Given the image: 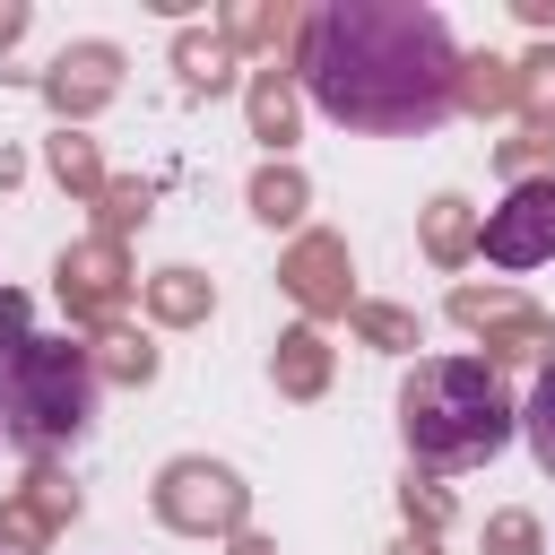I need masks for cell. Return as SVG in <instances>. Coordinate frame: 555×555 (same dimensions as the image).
<instances>
[{
  "instance_id": "1",
  "label": "cell",
  "mask_w": 555,
  "mask_h": 555,
  "mask_svg": "<svg viewBox=\"0 0 555 555\" xmlns=\"http://www.w3.org/2000/svg\"><path fill=\"white\" fill-rule=\"evenodd\" d=\"M460 43L425 0H321L304 9L295 87L364 139H416L460 113Z\"/></svg>"
},
{
  "instance_id": "2",
  "label": "cell",
  "mask_w": 555,
  "mask_h": 555,
  "mask_svg": "<svg viewBox=\"0 0 555 555\" xmlns=\"http://www.w3.org/2000/svg\"><path fill=\"white\" fill-rule=\"evenodd\" d=\"M520 434V408L486 356H425L399 382V442L408 468H477Z\"/></svg>"
},
{
  "instance_id": "3",
  "label": "cell",
  "mask_w": 555,
  "mask_h": 555,
  "mask_svg": "<svg viewBox=\"0 0 555 555\" xmlns=\"http://www.w3.org/2000/svg\"><path fill=\"white\" fill-rule=\"evenodd\" d=\"M95 356L87 338H43V330H17L0 338V434L35 460H52L61 442L87 434L95 416Z\"/></svg>"
},
{
  "instance_id": "4",
  "label": "cell",
  "mask_w": 555,
  "mask_h": 555,
  "mask_svg": "<svg viewBox=\"0 0 555 555\" xmlns=\"http://www.w3.org/2000/svg\"><path fill=\"white\" fill-rule=\"evenodd\" d=\"M147 512L173 538H243L251 529V486H243V468H225L208 451H173L147 486Z\"/></svg>"
},
{
  "instance_id": "5",
  "label": "cell",
  "mask_w": 555,
  "mask_h": 555,
  "mask_svg": "<svg viewBox=\"0 0 555 555\" xmlns=\"http://www.w3.org/2000/svg\"><path fill=\"white\" fill-rule=\"evenodd\" d=\"M52 295H61V312H69L78 330H104V321H121V304L139 295L130 243H104V234H78V243H61V260H52Z\"/></svg>"
},
{
  "instance_id": "6",
  "label": "cell",
  "mask_w": 555,
  "mask_h": 555,
  "mask_svg": "<svg viewBox=\"0 0 555 555\" xmlns=\"http://www.w3.org/2000/svg\"><path fill=\"white\" fill-rule=\"evenodd\" d=\"M278 286H286V304L321 330V321H347L356 312V251H347V234H330V225H304L286 251H278Z\"/></svg>"
},
{
  "instance_id": "7",
  "label": "cell",
  "mask_w": 555,
  "mask_h": 555,
  "mask_svg": "<svg viewBox=\"0 0 555 555\" xmlns=\"http://www.w3.org/2000/svg\"><path fill=\"white\" fill-rule=\"evenodd\" d=\"M35 95L61 113V130H87V121L121 95V43H104V35L61 43V52H52V69H35Z\"/></svg>"
},
{
  "instance_id": "8",
  "label": "cell",
  "mask_w": 555,
  "mask_h": 555,
  "mask_svg": "<svg viewBox=\"0 0 555 555\" xmlns=\"http://www.w3.org/2000/svg\"><path fill=\"white\" fill-rule=\"evenodd\" d=\"M477 251H486L494 269H538V260H555V182L503 191V208H486Z\"/></svg>"
},
{
  "instance_id": "9",
  "label": "cell",
  "mask_w": 555,
  "mask_h": 555,
  "mask_svg": "<svg viewBox=\"0 0 555 555\" xmlns=\"http://www.w3.org/2000/svg\"><path fill=\"white\" fill-rule=\"evenodd\" d=\"M217 26L234 35V52H260V69H295V43H304V9L295 0H234L217 9Z\"/></svg>"
},
{
  "instance_id": "10",
  "label": "cell",
  "mask_w": 555,
  "mask_h": 555,
  "mask_svg": "<svg viewBox=\"0 0 555 555\" xmlns=\"http://www.w3.org/2000/svg\"><path fill=\"white\" fill-rule=\"evenodd\" d=\"M173 78H182V95H225V87L251 78V69H243L234 35L208 17V26H173Z\"/></svg>"
},
{
  "instance_id": "11",
  "label": "cell",
  "mask_w": 555,
  "mask_h": 555,
  "mask_svg": "<svg viewBox=\"0 0 555 555\" xmlns=\"http://www.w3.org/2000/svg\"><path fill=\"white\" fill-rule=\"evenodd\" d=\"M243 121H251V139L269 156H286L304 139V87H295V69H251L243 78Z\"/></svg>"
},
{
  "instance_id": "12",
  "label": "cell",
  "mask_w": 555,
  "mask_h": 555,
  "mask_svg": "<svg viewBox=\"0 0 555 555\" xmlns=\"http://www.w3.org/2000/svg\"><path fill=\"white\" fill-rule=\"evenodd\" d=\"M330 373H338V347H330L312 321H295V330L269 338V382H278V399H321Z\"/></svg>"
},
{
  "instance_id": "13",
  "label": "cell",
  "mask_w": 555,
  "mask_h": 555,
  "mask_svg": "<svg viewBox=\"0 0 555 555\" xmlns=\"http://www.w3.org/2000/svg\"><path fill=\"white\" fill-rule=\"evenodd\" d=\"M139 304H147V321H156V330H199V321L217 312V278H208V269H191V260H173V269L139 278Z\"/></svg>"
},
{
  "instance_id": "14",
  "label": "cell",
  "mask_w": 555,
  "mask_h": 555,
  "mask_svg": "<svg viewBox=\"0 0 555 555\" xmlns=\"http://www.w3.org/2000/svg\"><path fill=\"white\" fill-rule=\"evenodd\" d=\"M87 356H95V382H113V390H147V382L165 373V356H156V338H147L139 321L87 330Z\"/></svg>"
},
{
  "instance_id": "15",
  "label": "cell",
  "mask_w": 555,
  "mask_h": 555,
  "mask_svg": "<svg viewBox=\"0 0 555 555\" xmlns=\"http://www.w3.org/2000/svg\"><path fill=\"white\" fill-rule=\"evenodd\" d=\"M477 234H486V217H477L460 191H434L425 217H416V243H425L434 269H468V260H477Z\"/></svg>"
},
{
  "instance_id": "16",
  "label": "cell",
  "mask_w": 555,
  "mask_h": 555,
  "mask_svg": "<svg viewBox=\"0 0 555 555\" xmlns=\"http://www.w3.org/2000/svg\"><path fill=\"white\" fill-rule=\"evenodd\" d=\"M477 338H486V364H494V373H512V364H538V373H546V364H555V312H538V304H512V312L486 321Z\"/></svg>"
},
{
  "instance_id": "17",
  "label": "cell",
  "mask_w": 555,
  "mask_h": 555,
  "mask_svg": "<svg viewBox=\"0 0 555 555\" xmlns=\"http://www.w3.org/2000/svg\"><path fill=\"white\" fill-rule=\"evenodd\" d=\"M243 208H251L260 225H304V208H312V182H304V165H295V156H269V165L243 182Z\"/></svg>"
},
{
  "instance_id": "18",
  "label": "cell",
  "mask_w": 555,
  "mask_h": 555,
  "mask_svg": "<svg viewBox=\"0 0 555 555\" xmlns=\"http://www.w3.org/2000/svg\"><path fill=\"white\" fill-rule=\"evenodd\" d=\"M43 173H52L69 199H87V208H95L104 182H113V173H104V147H95L87 130H52V139H43Z\"/></svg>"
},
{
  "instance_id": "19",
  "label": "cell",
  "mask_w": 555,
  "mask_h": 555,
  "mask_svg": "<svg viewBox=\"0 0 555 555\" xmlns=\"http://www.w3.org/2000/svg\"><path fill=\"white\" fill-rule=\"evenodd\" d=\"M512 104H520V69H512L503 52H468V61H460V113L494 121V113H512Z\"/></svg>"
},
{
  "instance_id": "20",
  "label": "cell",
  "mask_w": 555,
  "mask_h": 555,
  "mask_svg": "<svg viewBox=\"0 0 555 555\" xmlns=\"http://www.w3.org/2000/svg\"><path fill=\"white\" fill-rule=\"evenodd\" d=\"M347 330L373 347V356H408L416 338H425V321H416V304H382V295H356V312H347Z\"/></svg>"
},
{
  "instance_id": "21",
  "label": "cell",
  "mask_w": 555,
  "mask_h": 555,
  "mask_svg": "<svg viewBox=\"0 0 555 555\" xmlns=\"http://www.w3.org/2000/svg\"><path fill=\"white\" fill-rule=\"evenodd\" d=\"M147 217H156V182L113 173V182H104V199H95V234H104V243H130Z\"/></svg>"
},
{
  "instance_id": "22",
  "label": "cell",
  "mask_w": 555,
  "mask_h": 555,
  "mask_svg": "<svg viewBox=\"0 0 555 555\" xmlns=\"http://www.w3.org/2000/svg\"><path fill=\"white\" fill-rule=\"evenodd\" d=\"M399 520H408V538H442V529L460 520V503H451V486H442L434 468H408V477H399Z\"/></svg>"
},
{
  "instance_id": "23",
  "label": "cell",
  "mask_w": 555,
  "mask_h": 555,
  "mask_svg": "<svg viewBox=\"0 0 555 555\" xmlns=\"http://www.w3.org/2000/svg\"><path fill=\"white\" fill-rule=\"evenodd\" d=\"M512 69H520V104H512V113H520L529 130H546V139H555V43L520 52Z\"/></svg>"
},
{
  "instance_id": "24",
  "label": "cell",
  "mask_w": 555,
  "mask_h": 555,
  "mask_svg": "<svg viewBox=\"0 0 555 555\" xmlns=\"http://www.w3.org/2000/svg\"><path fill=\"white\" fill-rule=\"evenodd\" d=\"M17 494H26V503L52 520V529H69V520H78V503H87V494L69 486V468H61V460H35V468L17 477Z\"/></svg>"
},
{
  "instance_id": "25",
  "label": "cell",
  "mask_w": 555,
  "mask_h": 555,
  "mask_svg": "<svg viewBox=\"0 0 555 555\" xmlns=\"http://www.w3.org/2000/svg\"><path fill=\"white\" fill-rule=\"evenodd\" d=\"M494 173L520 191V182H555V139L546 130H520V139H494Z\"/></svg>"
},
{
  "instance_id": "26",
  "label": "cell",
  "mask_w": 555,
  "mask_h": 555,
  "mask_svg": "<svg viewBox=\"0 0 555 555\" xmlns=\"http://www.w3.org/2000/svg\"><path fill=\"white\" fill-rule=\"evenodd\" d=\"M52 538H61V529H52V520H43V512L9 486V494H0V555H43Z\"/></svg>"
},
{
  "instance_id": "27",
  "label": "cell",
  "mask_w": 555,
  "mask_h": 555,
  "mask_svg": "<svg viewBox=\"0 0 555 555\" xmlns=\"http://www.w3.org/2000/svg\"><path fill=\"white\" fill-rule=\"evenodd\" d=\"M520 434H529V460L555 477V364L529 382V399H520Z\"/></svg>"
},
{
  "instance_id": "28",
  "label": "cell",
  "mask_w": 555,
  "mask_h": 555,
  "mask_svg": "<svg viewBox=\"0 0 555 555\" xmlns=\"http://www.w3.org/2000/svg\"><path fill=\"white\" fill-rule=\"evenodd\" d=\"M486 555H546V529H538V512H520V503L486 512Z\"/></svg>"
},
{
  "instance_id": "29",
  "label": "cell",
  "mask_w": 555,
  "mask_h": 555,
  "mask_svg": "<svg viewBox=\"0 0 555 555\" xmlns=\"http://www.w3.org/2000/svg\"><path fill=\"white\" fill-rule=\"evenodd\" d=\"M512 304H529V295H520V286H451V321H460L468 338H477L486 321H503Z\"/></svg>"
},
{
  "instance_id": "30",
  "label": "cell",
  "mask_w": 555,
  "mask_h": 555,
  "mask_svg": "<svg viewBox=\"0 0 555 555\" xmlns=\"http://www.w3.org/2000/svg\"><path fill=\"white\" fill-rule=\"evenodd\" d=\"M26 26H35V9H26V0H0V52H17Z\"/></svg>"
},
{
  "instance_id": "31",
  "label": "cell",
  "mask_w": 555,
  "mask_h": 555,
  "mask_svg": "<svg viewBox=\"0 0 555 555\" xmlns=\"http://www.w3.org/2000/svg\"><path fill=\"white\" fill-rule=\"evenodd\" d=\"M512 17H520L529 35H546V43H555V0H512Z\"/></svg>"
},
{
  "instance_id": "32",
  "label": "cell",
  "mask_w": 555,
  "mask_h": 555,
  "mask_svg": "<svg viewBox=\"0 0 555 555\" xmlns=\"http://www.w3.org/2000/svg\"><path fill=\"white\" fill-rule=\"evenodd\" d=\"M225 555H278V538H260V529H243V538H225Z\"/></svg>"
},
{
  "instance_id": "33",
  "label": "cell",
  "mask_w": 555,
  "mask_h": 555,
  "mask_svg": "<svg viewBox=\"0 0 555 555\" xmlns=\"http://www.w3.org/2000/svg\"><path fill=\"white\" fill-rule=\"evenodd\" d=\"M382 555H442V538H408V529H399V538H390Z\"/></svg>"
},
{
  "instance_id": "34",
  "label": "cell",
  "mask_w": 555,
  "mask_h": 555,
  "mask_svg": "<svg viewBox=\"0 0 555 555\" xmlns=\"http://www.w3.org/2000/svg\"><path fill=\"white\" fill-rule=\"evenodd\" d=\"M17 182H26V156H17V147H0V191H17Z\"/></svg>"
}]
</instances>
